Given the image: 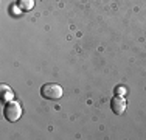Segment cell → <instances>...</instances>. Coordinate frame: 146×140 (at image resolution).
I'll use <instances>...</instances> for the list:
<instances>
[{
    "mask_svg": "<svg viewBox=\"0 0 146 140\" xmlns=\"http://www.w3.org/2000/svg\"><path fill=\"white\" fill-rule=\"evenodd\" d=\"M110 109H112L113 114L117 115H121L124 111H126V100L120 95H115L110 101Z\"/></svg>",
    "mask_w": 146,
    "mask_h": 140,
    "instance_id": "3",
    "label": "cell"
},
{
    "mask_svg": "<svg viewBox=\"0 0 146 140\" xmlns=\"http://www.w3.org/2000/svg\"><path fill=\"white\" fill-rule=\"evenodd\" d=\"M5 118L8 121H11V123H14L20 118V115H22V107H20V104L17 103V101L11 100L8 101V103L5 104Z\"/></svg>",
    "mask_w": 146,
    "mask_h": 140,
    "instance_id": "2",
    "label": "cell"
},
{
    "mask_svg": "<svg viewBox=\"0 0 146 140\" xmlns=\"http://www.w3.org/2000/svg\"><path fill=\"white\" fill-rule=\"evenodd\" d=\"M0 98H2V101H5V103L14 100V93H13V90L9 89L6 84H2V86H0Z\"/></svg>",
    "mask_w": 146,
    "mask_h": 140,
    "instance_id": "4",
    "label": "cell"
},
{
    "mask_svg": "<svg viewBox=\"0 0 146 140\" xmlns=\"http://www.w3.org/2000/svg\"><path fill=\"white\" fill-rule=\"evenodd\" d=\"M11 11H13V13H14L16 16H17V14H20V13H22V9H20L19 6H11Z\"/></svg>",
    "mask_w": 146,
    "mask_h": 140,
    "instance_id": "7",
    "label": "cell"
},
{
    "mask_svg": "<svg viewBox=\"0 0 146 140\" xmlns=\"http://www.w3.org/2000/svg\"><path fill=\"white\" fill-rule=\"evenodd\" d=\"M40 95H42L45 100L56 101L62 97V87L59 86V84H54V83L44 84V86L40 87Z\"/></svg>",
    "mask_w": 146,
    "mask_h": 140,
    "instance_id": "1",
    "label": "cell"
},
{
    "mask_svg": "<svg viewBox=\"0 0 146 140\" xmlns=\"http://www.w3.org/2000/svg\"><path fill=\"white\" fill-rule=\"evenodd\" d=\"M17 6H19L22 11H30V9L34 8V0H19V2H17Z\"/></svg>",
    "mask_w": 146,
    "mask_h": 140,
    "instance_id": "5",
    "label": "cell"
},
{
    "mask_svg": "<svg viewBox=\"0 0 146 140\" xmlns=\"http://www.w3.org/2000/svg\"><path fill=\"white\" fill-rule=\"evenodd\" d=\"M124 93H126V89H124L123 86H117V87H115V95H120V97H123Z\"/></svg>",
    "mask_w": 146,
    "mask_h": 140,
    "instance_id": "6",
    "label": "cell"
}]
</instances>
